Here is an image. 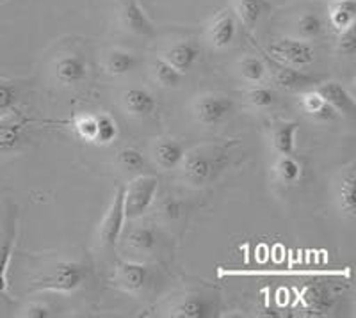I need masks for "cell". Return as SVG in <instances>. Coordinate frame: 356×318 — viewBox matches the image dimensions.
<instances>
[{"label":"cell","mask_w":356,"mask_h":318,"mask_svg":"<svg viewBox=\"0 0 356 318\" xmlns=\"http://www.w3.org/2000/svg\"><path fill=\"white\" fill-rule=\"evenodd\" d=\"M88 269L79 262H59L43 278L34 283V290L72 294L84 285Z\"/></svg>","instance_id":"1"},{"label":"cell","mask_w":356,"mask_h":318,"mask_svg":"<svg viewBox=\"0 0 356 318\" xmlns=\"http://www.w3.org/2000/svg\"><path fill=\"white\" fill-rule=\"evenodd\" d=\"M159 190V178L141 174L123 187V210L127 219H139L152 208Z\"/></svg>","instance_id":"2"},{"label":"cell","mask_w":356,"mask_h":318,"mask_svg":"<svg viewBox=\"0 0 356 318\" xmlns=\"http://www.w3.org/2000/svg\"><path fill=\"white\" fill-rule=\"evenodd\" d=\"M218 158L219 155L205 151V149L186 151L182 162H180L184 180L191 187H205L207 183H211L221 167Z\"/></svg>","instance_id":"3"},{"label":"cell","mask_w":356,"mask_h":318,"mask_svg":"<svg viewBox=\"0 0 356 318\" xmlns=\"http://www.w3.org/2000/svg\"><path fill=\"white\" fill-rule=\"evenodd\" d=\"M267 52L278 65L292 68H307L316 59V52L307 40H276L267 47Z\"/></svg>","instance_id":"4"},{"label":"cell","mask_w":356,"mask_h":318,"mask_svg":"<svg viewBox=\"0 0 356 318\" xmlns=\"http://www.w3.org/2000/svg\"><path fill=\"white\" fill-rule=\"evenodd\" d=\"M125 219V210H123V187H118L109 208H107V212L102 217L100 224H98V242H100L102 247L113 249L116 246L120 237H122Z\"/></svg>","instance_id":"5"},{"label":"cell","mask_w":356,"mask_h":318,"mask_svg":"<svg viewBox=\"0 0 356 318\" xmlns=\"http://www.w3.org/2000/svg\"><path fill=\"white\" fill-rule=\"evenodd\" d=\"M235 103L227 94H203L193 105V112L198 123L205 126H214L232 116Z\"/></svg>","instance_id":"6"},{"label":"cell","mask_w":356,"mask_h":318,"mask_svg":"<svg viewBox=\"0 0 356 318\" xmlns=\"http://www.w3.org/2000/svg\"><path fill=\"white\" fill-rule=\"evenodd\" d=\"M118 22L127 33L134 34V36L148 37L154 36L155 33L154 24L150 22V18L146 17V12L138 4V0H120V4H118Z\"/></svg>","instance_id":"7"},{"label":"cell","mask_w":356,"mask_h":318,"mask_svg":"<svg viewBox=\"0 0 356 318\" xmlns=\"http://www.w3.org/2000/svg\"><path fill=\"white\" fill-rule=\"evenodd\" d=\"M88 62L79 53H63L54 62V77L61 85L73 87L88 78Z\"/></svg>","instance_id":"8"},{"label":"cell","mask_w":356,"mask_h":318,"mask_svg":"<svg viewBox=\"0 0 356 318\" xmlns=\"http://www.w3.org/2000/svg\"><path fill=\"white\" fill-rule=\"evenodd\" d=\"M273 82L276 87L289 91V93H305V91L316 87L321 78L307 72H301L300 68L278 65V68L273 73Z\"/></svg>","instance_id":"9"},{"label":"cell","mask_w":356,"mask_h":318,"mask_svg":"<svg viewBox=\"0 0 356 318\" xmlns=\"http://www.w3.org/2000/svg\"><path fill=\"white\" fill-rule=\"evenodd\" d=\"M317 94L335 110L337 114L346 117H353L356 112L355 98L348 93V89L339 82H319L314 87Z\"/></svg>","instance_id":"10"},{"label":"cell","mask_w":356,"mask_h":318,"mask_svg":"<svg viewBox=\"0 0 356 318\" xmlns=\"http://www.w3.org/2000/svg\"><path fill=\"white\" fill-rule=\"evenodd\" d=\"M200 56H202V50H200L198 44L195 41L184 40V41H177L171 47H168L164 52H162V59L168 60L171 66H173L177 72L184 73L191 72V69L195 68V65L198 62Z\"/></svg>","instance_id":"11"},{"label":"cell","mask_w":356,"mask_h":318,"mask_svg":"<svg viewBox=\"0 0 356 318\" xmlns=\"http://www.w3.org/2000/svg\"><path fill=\"white\" fill-rule=\"evenodd\" d=\"M148 269L141 263L136 262H123L116 267L114 270V283L120 286L122 290L129 292V294H138L148 285Z\"/></svg>","instance_id":"12"},{"label":"cell","mask_w":356,"mask_h":318,"mask_svg":"<svg viewBox=\"0 0 356 318\" xmlns=\"http://www.w3.org/2000/svg\"><path fill=\"white\" fill-rule=\"evenodd\" d=\"M237 36V22L230 12H221L211 22L207 28V41L212 49H228Z\"/></svg>","instance_id":"13"},{"label":"cell","mask_w":356,"mask_h":318,"mask_svg":"<svg viewBox=\"0 0 356 318\" xmlns=\"http://www.w3.org/2000/svg\"><path fill=\"white\" fill-rule=\"evenodd\" d=\"M15 237H17V221L15 215L8 214L0 226V295L8 290V265L15 246Z\"/></svg>","instance_id":"14"},{"label":"cell","mask_w":356,"mask_h":318,"mask_svg":"<svg viewBox=\"0 0 356 318\" xmlns=\"http://www.w3.org/2000/svg\"><path fill=\"white\" fill-rule=\"evenodd\" d=\"M123 109L132 117H150L157 110V100L150 91L143 87H130L122 94Z\"/></svg>","instance_id":"15"},{"label":"cell","mask_w":356,"mask_h":318,"mask_svg":"<svg viewBox=\"0 0 356 318\" xmlns=\"http://www.w3.org/2000/svg\"><path fill=\"white\" fill-rule=\"evenodd\" d=\"M300 301L303 304L305 310H308L310 313L323 315L326 311L332 310L333 306V295L330 292V288L326 285H321V283H314V285H307L301 290Z\"/></svg>","instance_id":"16"},{"label":"cell","mask_w":356,"mask_h":318,"mask_svg":"<svg viewBox=\"0 0 356 318\" xmlns=\"http://www.w3.org/2000/svg\"><path fill=\"white\" fill-rule=\"evenodd\" d=\"M25 119L15 116V112L0 114V153H9L22 141Z\"/></svg>","instance_id":"17"},{"label":"cell","mask_w":356,"mask_h":318,"mask_svg":"<svg viewBox=\"0 0 356 318\" xmlns=\"http://www.w3.org/2000/svg\"><path fill=\"white\" fill-rule=\"evenodd\" d=\"M232 6H234L235 18L250 31L271 9L269 0H232Z\"/></svg>","instance_id":"18"},{"label":"cell","mask_w":356,"mask_h":318,"mask_svg":"<svg viewBox=\"0 0 356 318\" xmlns=\"http://www.w3.org/2000/svg\"><path fill=\"white\" fill-rule=\"evenodd\" d=\"M355 167L349 165L346 173H342L337 187V206H339L340 214L346 217L353 219L356 214V198H355Z\"/></svg>","instance_id":"19"},{"label":"cell","mask_w":356,"mask_h":318,"mask_svg":"<svg viewBox=\"0 0 356 318\" xmlns=\"http://www.w3.org/2000/svg\"><path fill=\"white\" fill-rule=\"evenodd\" d=\"M300 125L296 121H278L271 130V146L276 155H294L296 133Z\"/></svg>","instance_id":"20"},{"label":"cell","mask_w":356,"mask_h":318,"mask_svg":"<svg viewBox=\"0 0 356 318\" xmlns=\"http://www.w3.org/2000/svg\"><path fill=\"white\" fill-rule=\"evenodd\" d=\"M184 155H186V148L177 139H162L157 142L154 149V157L157 165L161 169H175L180 165Z\"/></svg>","instance_id":"21"},{"label":"cell","mask_w":356,"mask_h":318,"mask_svg":"<svg viewBox=\"0 0 356 318\" xmlns=\"http://www.w3.org/2000/svg\"><path fill=\"white\" fill-rule=\"evenodd\" d=\"M171 315L177 318H205L212 315V304L202 295H187L171 308Z\"/></svg>","instance_id":"22"},{"label":"cell","mask_w":356,"mask_h":318,"mask_svg":"<svg viewBox=\"0 0 356 318\" xmlns=\"http://www.w3.org/2000/svg\"><path fill=\"white\" fill-rule=\"evenodd\" d=\"M159 237L152 226H138L127 235V247L138 254H150L157 249Z\"/></svg>","instance_id":"23"},{"label":"cell","mask_w":356,"mask_h":318,"mask_svg":"<svg viewBox=\"0 0 356 318\" xmlns=\"http://www.w3.org/2000/svg\"><path fill=\"white\" fill-rule=\"evenodd\" d=\"M273 173L280 183L296 185V183H300L301 176H303V165L294 155H278L275 165H273Z\"/></svg>","instance_id":"24"},{"label":"cell","mask_w":356,"mask_h":318,"mask_svg":"<svg viewBox=\"0 0 356 318\" xmlns=\"http://www.w3.org/2000/svg\"><path fill=\"white\" fill-rule=\"evenodd\" d=\"M330 24L337 33L355 25L356 2L355 0H332L328 8Z\"/></svg>","instance_id":"25"},{"label":"cell","mask_w":356,"mask_h":318,"mask_svg":"<svg viewBox=\"0 0 356 318\" xmlns=\"http://www.w3.org/2000/svg\"><path fill=\"white\" fill-rule=\"evenodd\" d=\"M138 66L136 56L127 50H111L104 59V68L111 77H125Z\"/></svg>","instance_id":"26"},{"label":"cell","mask_w":356,"mask_h":318,"mask_svg":"<svg viewBox=\"0 0 356 318\" xmlns=\"http://www.w3.org/2000/svg\"><path fill=\"white\" fill-rule=\"evenodd\" d=\"M303 98H301V105H303V110L308 114L310 117H314L316 121H321V123H328V121L335 119L339 114L330 107L319 94L310 89V91H305Z\"/></svg>","instance_id":"27"},{"label":"cell","mask_w":356,"mask_h":318,"mask_svg":"<svg viewBox=\"0 0 356 318\" xmlns=\"http://www.w3.org/2000/svg\"><path fill=\"white\" fill-rule=\"evenodd\" d=\"M118 123L111 114H95V139L93 144L109 146L118 139Z\"/></svg>","instance_id":"28"},{"label":"cell","mask_w":356,"mask_h":318,"mask_svg":"<svg viewBox=\"0 0 356 318\" xmlns=\"http://www.w3.org/2000/svg\"><path fill=\"white\" fill-rule=\"evenodd\" d=\"M152 77H154V81L157 82L161 87L175 89L180 85L184 75L180 72H177L168 60H164L162 57H157V59L152 62Z\"/></svg>","instance_id":"29"},{"label":"cell","mask_w":356,"mask_h":318,"mask_svg":"<svg viewBox=\"0 0 356 318\" xmlns=\"http://www.w3.org/2000/svg\"><path fill=\"white\" fill-rule=\"evenodd\" d=\"M246 100L253 109L266 110L271 109L273 105L276 103V100H278V97H276V93L271 87H266V85H253V87L246 93Z\"/></svg>","instance_id":"30"},{"label":"cell","mask_w":356,"mask_h":318,"mask_svg":"<svg viewBox=\"0 0 356 318\" xmlns=\"http://www.w3.org/2000/svg\"><path fill=\"white\" fill-rule=\"evenodd\" d=\"M116 164L125 171H141L143 167H146V158L145 155L139 151L138 148H132V146H125L116 153Z\"/></svg>","instance_id":"31"},{"label":"cell","mask_w":356,"mask_h":318,"mask_svg":"<svg viewBox=\"0 0 356 318\" xmlns=\"http://www.w3.org/2000/svg\"><path fill=\"white\" fill-rule=\"evenodd\" d=\"M266 65L257 57H244L239 62V75L250 84H259L266 77Z\"/></svg>","instance_id":"32"},{"label":"cell","mask_w":356,"mask_h":318,"mask_svg":"<svg viewBox=\"0 0 356 318\" xmlns=\"http://www.w3.org/2000/svg\"><path fill=\"white\" fill-rule=\"evenodd\" d=\"M324 33V24L321 17L314 15V12H305L298 20V34L303 40H316Z\"/></svg>","instance_id":"33"},{"label":"cell","mask_w":356,"mask_h":318,"mask_svg":"<svg viewBox=\"0 0 356 318\" xmlns=\"http://www.w3.org/2000/svg\"><path fill=\"white\" fill-rule=\"evenodd\" d=\"M339 52L344 56H355L356 52V36H355V25L344 28L339 33V41H337Z\"/></svg>","instance_id":"34"},{"label":"cell","mask_w":356,"mask_h":318,"mask_svg":"<svg viewBox=\"0 0 356 318\" xmlns=\"http://www.w3.org/2000/svg\"><path fill=\"white\" fill-rule=\"evenodd\" d=\"M17 103V89L15 85L0 82V114L11 112Z\"/></svg>","instance_id":"35"},{"label":"cell","mask_w":356,"mask_h":318,"mask_svg":"<svg viewBox=\"0 0 356 318\" xmlns=\"http://www.w3.org/2000/svg\"><path fill=\"white\" fill-rule=\"evenodd\" d=\"M52 315L50 308L43 302H31L27 308H24V311L20 313V317L25 318H49Z\"/></svg>","instance_id":"36"},{"label":"cell","mask_w":356,"mask_h":318,"mask_svg":"<svg viewBox=\"0 0 356 318\" xmlns=\"http://www.w3.org/2000/svg\"><path fill=\"white\" fill-rule=\"evenodd\" d=\"M162 214L166 215L168 219L178 217V214H180V206H178V203L175 201V199H168V201L164 203V206H162Z\"/></svg>","instance_id":"37"}]
</instances>
